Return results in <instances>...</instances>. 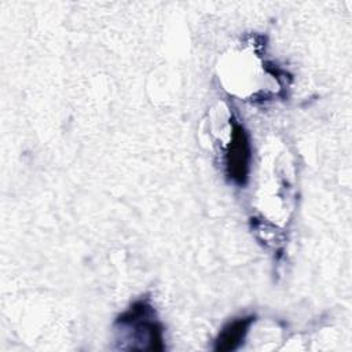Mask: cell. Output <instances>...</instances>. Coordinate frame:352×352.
Returning a JSON list of instances; mask_svg holds the SVG:
<instances>
[{"mask_svg":"<svg viewBox=\"0 0 352 352\" xmlns=\"http://www.w3.org/2000/svg\"><path fill=\"white\" fill-rule=\"evenodd\" d=\"M254 322V316H245V318H236L231 322H228L221 331L219 333L216 342H214V351H234L245 340L249 327Z\"/></svg>","mask_w":352,"mask_h":352,"instance_id":"cell-2","label":"cell"},{"mask_svg":"<svg viewBox=\"0 0 352 352\" xmlns=\"http://www.w3.org/2000/svg\"><path fill=\"white\" fill-rule=\"evenodd\" d=\"M250 158L252 154L248 132L241 124L234 122L231 140L227 146L226 153V170L227 176L239 186L245 184L248 180Z\"/></svg>","mask_w":352,"mask_h":352,"instance_id":"cell-1","label":"cell"}]
</instances>
